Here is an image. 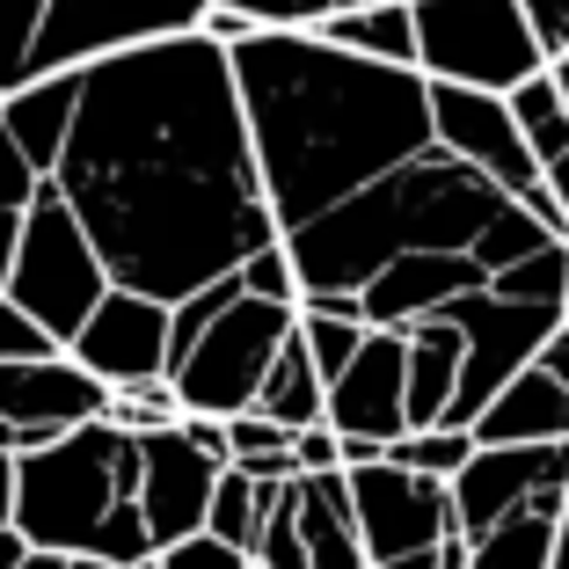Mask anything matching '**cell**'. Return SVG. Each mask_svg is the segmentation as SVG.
<instances>
[{"instance_id":"cell-28","label":"cell","mask_w":569,"mask_h":569,"mask_svg":"<svg viewBox=\"0 0 569 569\" xmlns=\"http://www.w3.org/2000/svg\"><path fill=\"white\" fill-rule=\"evenodd\" d=\"M37 183H44V176L16 153V139L0 132V292H8V263H16V241H22V219H30Z\"/></svg>"},{"instance_id":"cell-3","label":"cell","mask_w":569,"mask_h":569,"mask_svg":"<svg viewBox=\"0 0 569 569\" xmlns=\"http://www.w3.org/2000/svg\"><path fill=\"white\" fill-rule=\"evenodd\" d=\"M278 249L292 263L300 300H358L402 256L446 249V256L482 263V278H497V270L555 249V234L533 227L489 176H475L468 161H452L446 147H431L417 161H402L395 176L366 183L358 198H343L336 212L307 219L300 234H284Z\"/></svg>"},{"instance_id":"cell-31","label":"cell","mask_w":569,"mask_h":569,"mask_svg":"<svg viewBox=\"0 0 569 569\" xmlns=\"http://www.w3.org/2000/svg\"><path fill=\"white\" fill-rule=\"evenodd\" d=\"M241 292H256V300H278V307H300V284H292V263H284V249H263L249 270H241Z\"/></svg>"},{"instance_id":"cell-41","label":"cell","mask_w":569,"mask_h":569,"mask_svg":"<svg viewBox=\"0 0 569 569\" xmlns=\"http://www.w3.org/2000/svg\"><path fill=\"white\" fill-rule=\"evenodd\" d=\"M22 569H67V555H44V548H37V555H30Z\"/></svg>"},{"instance_id":"cell-5","label":"cell","mask_w":569,"mask_h":569,"mask_svg":"<svg viewBox=\"0 0 569 569\" xmlns=\"http://www.w3.org/2000/svg\"><path fill=\"white\" fill-rule=\"evenodd\" d=\"M292 329H300V307L256 300V292H241V278L183 300L168 315V395H176V409L212 423L249 417L256 387L292 343Z\"/></svg>"},{"instance_id":"cell-17","label":"cell","mask_w":569,"mask_h":569,"mask_svg":"<svg viewBox=\"0 0 569 569\" xmlns=\"http://www.w3.org/2000/svg\"><path fill=\"white\" fill-rule=\"evenodd\" d=\"M475 284H489V278L468 256H446V249L402 256V263H387L380 278L358 292V315H366V329H409V321H423V315H446Z\"/></svg>"},{"instance_id":"cell-43","label":"cell","mask_w":569,"mask_h":569,"mask_svg":"<svg viewBox=\"0 0 569 569\" xmlns=\"http://www.w3.org/2000/svg\"><path fill=\"white\" fill-rule=\"evenodd\" d=\"M562 321H569V292H562Z\"/></svg>"},{"instance_id":"cell-25","label":"cell","mask_w":569,"mask_h":569,"mask_svg":"<svg viewBox=\"0 0 569 569\" xmlns=\"http://www.w3.org/2000/svg\"><path fill=\"white\" fill-rule=\"evenodd\" d=\"M263 503H270V489L263 482H249V475H219V489H212V511H204V533L212 540H227L234 555H256V533H263Z\"/></svg>"},{"instance_id":"cell-15","label":"cell","mask_w":569,"mask_h":569,"mask_svg":"<svg viewBox=\"0 0 569 569\" xmlns=\"http://www.w3.org/2000/svg\"><path fill=\"white\" fill-rule=\"evenodd\" d=\"M329 423L336 438H366V446H395L409 431V336L402 329H366L358 358L329 380Z\"/></svg>"},{"instance_id":"cell-23","label":"cell","mask_w":569,"mask_h":569,"mask_svg":"<svg viewBox=\"0 0 569 569\" xmlns=\"http://www.w3.org/2000/svg\"><path fill=\"white\" fill-rule=\"evenodd\" d=\"M256 417L278 423V431H315L321 417H329V380L315 372V358H307L300 329H292V343L278 351V366L263 372V387H256Z\"/></svg>"},{"instance_id":"cell-39","label":"cell","mask_w":569,"mask_h":569,"mask_svg":"<svg viewBox=\"0 0 569 569\" xmlns=\"http://www.w3.org/2000/svg\"><path fill=\"white\" fill-rule=\"evenodd\" d=\"M555 569H569V503H562V533H555Z\"/></svg>"},{"instance_id":"cell-8","label":"cell","mask_w":569,"mask_h":569,"mask_svg":"<svg viewBox=\"0 0 569 569\" xmlns=\"http://www.w3.org/2000/svg\"><path fill=\"white\" fill-rule=\"evenodd\" d=\"M409 16H417V73L431 88L519 96L533 73H548L519 0H409Z\"/></svg>"},{"instance_id":"cell-27","label":"cell","mask_w":569,"mask_h":569,"mask_svg":"<svg viewBox=\"0 0 569 569\" xmlns=\"http://www.w3.org/2000/svg\"><path fill=\"white\" fill-rule=\"evenodd\" d=\"M489 292H503V300H519V307H555L562 315V292H569V241H555V249L526 256V263L497 270L489 278Z\"/></svg>"},{"instance_id":"cell-10","label":"cell","mask_w":569,"mask_h":569,"mask_svg":"<svg viewBox=\"0 0 569 569\" xmlns=\"http://www.w3.org/2000/svg\"><path fill=\"white\" fill-rule=\"evenodd\" d=\"M351 511H358V548L366 569H438L452 548V482H423V475L372 460L351 468Z\"/></svg>"},{"instance_id":"cell-36","label":"cell","mask_w":569,"mask_h":569,"mask_svg":"<svg viewBox=\"0 0 569 569\" xmlns=\"http://www.w3.org/2000/svg\"><path fill=\"white\" fill-rule=\"evenodd\" d=\"M540 183H548V198L562 204V227H569V153H562V161H548V168H540Z\"/></svg>"},{"instance_id":"cell-40","label":"cell","mask_w":569,"mask_h":569,"mask_svg":"<svg viewBox=\"0 0 569 569\" xmlns=\"http://www.w3.org/2000/svg\"><path fill=\"white\" fill-rule=\"evenodd\" d=\"M358 8H387V0H329V16H358Z\"/></svg>"},{"instance_id":"cell-44","label":"cell","mask_w":569,"mask_h":569,"mask_svg":"<svg viewBox=\"0 0 569 569\" xmlns=\"http://www.w3.org/2000/svg\"><path fill=\"white\" fill-rule=\"evenodd\" d=\"M147 569H153V562H147Z\"/></svg>"},{"instance_id":"cell-9","label":"cell","mask_w":569,"mask_h":569,"mask_svg":"<svg viewBox=\"0 0 569 569\" xmlns=\"http://www.w3.org/2000/svg\"><path fill=\"white\" fill-rule=\"evenodd\" d=\"M8 300H16L59 351H67L73 336L88 329V315L110 300V278H102L96 249H88L81 219H73V204L51 183H37V198H30L16 263H8Z\"/></svg>"},{"instance_id":"cell-1","label":"cell","mask_w":569,"mask_h":569,"mask_svg":"<svg viewBox=\"0 0 569 569\" xmlns=\"http://www.w3.org/2000/svg\"><path fill=\"white\" fill-rule=\"evenodd\" d=\"M51 190L73 204L102 278L183 307L278 249L234 67L204 30L81 67Z\"/></svg>"},{"instance_id":"cell-6","label":"cell","mask_w":569,"mask_h":569,"mask_svg":"<svg viewBox=\"0 0 569 569\" xmlns=\"http://www.w3.org/2000/svg\"><path fill=\"white\" fill-rule=\"evenodd\" d=\"M569 503V446H475L452 475V533L468 569H555Z\"/></svg>"},{"instance_id":"cell-21","label":"cell","mask_w":569,"mask_h":569,"mask_svg":"<svg viewBox=\"0 0 569 569\" xmlns=\"http://www.w3.org/2000/svg\"><path fill=\"white\" fill-rule=\"evenodd\" d=\"M73 102H81V73H59V81H37L22 96L0 102V132L16 139V153L51 183V168H59V147L73 132Z\"/></svg>"},{"instance_id":"cell-29","label":"cell","mask_w":569,"mask_h":569,"mask_svg":"<svg viewBox=\"0 0 569 569\" xmlns=\"http://www.w3.org/2000/svg\"><path fill=\"white\" fill-rule=\"evenodd\" d=\"M204 16H234L249 30H315L329 22V0H204Z\"/></svg>"},{"instance_id":"cell-37","label":"cell","mask_w":569,"mask_h":569,"mask_svg":"<svg viewBox=\"0 0 569 569\" xmlns=\"http://www.w3.org/2000/svg\"><path fill=\"white\" fill-rule=\"evenodd\" d=\"M0 526H16V452H0Z\"/></svg>"},{"instance_id":"cell-24","label":"cell","mask_w":569,"mask_h":569,"mask_svg":"<svg viewBox=\"0 0 569 569\" xmlns=\"http://www.w3.org/2000/svg\"><path fill=\"white\" fill-rule=\"evenodd\" d=\"M503 102H511V124H519L526 153H533L540 168L562 161L569 153V102H562V88H555V73H533L519 96H503Z\"/></svg>"},{"instance_id":"cell-16","label":"cell","mask_w":569,"mask_h":569,"mask_svg":"<svg viewBox=\"0 0 569 569\" xmlns=\"http://www.w3.org/2000/svg\"><path fill=\"white\" fill-rule=\"evenodd\" d=\"M431 139L468 161L475 176L503 190V198H526L540 183V161L526 153L519 124H511V102L503 96H475V88H431Z\"/></svg>"},{"instance_id":"cell-11","label":"cell","mask_w":569,"mask_h":569,"mask_svg":"<svg viewBox=\"0 0 569 569\" xmlns=\"http://www.w3.org/2000/svg\"><path fill=\"white\" fill-rule=\"evenodd\" d=\"M446 321L460 329V343H468L460 395H452V417H446L452 431H475V417H482L503 387H511L540 358V343L562 329V315H555V307H519V300H503V292H489V284L460 292V300L446 307Z\"/></svg>"},{"instance_id":"cell-35","label":"cell","mask_w":569,"mask_h":569,"mask_svg":"<svg viewBox=\"0 0 569 569\" xmlns=\"http://www.w3.org/2000/svg\"><path fill=\"white\" fill-rule=\"evenodd\" d=\"M533 366L548 372V380H562V387H569V321L548 336V343H540V358H533Z\"/></svg>"},{"instance_id":"cell-22","label":"cell","mask_w":569,"mask_h":569,"mask_svg":"<svg viewBox=\"0 0 569 569\" xmlns=\"http://www.w3.org/2000/svg\"><path fill=\"white\" fill-rule=\"evenodd\" d=\"M315 37L336 44V51H351V59H372V67L417 73V16H409V0L358 8V16H329V22H315Z\"/></svg>"},{"instance_id":"cell-14","label":"cell","mask_w":569,"mask_h":569,"mask_svg":"<svg viewBox=\"0 0 569 569\" xmlns=\"http://www.w3.org/2000/svg\"><path fill=\"white\" fill-rule=\"evenodd\" d=\"M168 315L176 307L139 300V292H118L88 315V329L67 343V358L81 372H96L110 395H132V387H161L168 380Z\"/></svg>"},{"instance_id":"cell-13","label":"cell","mask_w":569,"mask_h":569,"mask_svg":"<svg viewBox=\"0 0 569 569\" xmlns=\"http://www.w3.org/2000/svg\"><path fill=\"white\" fill-rule=\"evenodd\" d=\"M219 460L198 452L183 438V423L139 438V519L153 533V555L183 548V540L204 533V511H212V489H219Z\"/></svg>"},{"instance_id":"cell-7","label":"cell","mask_w":569,"mask_h":569,"mask_svg":"<svg viewBox=\"0 0 569 569\" xmlns=\"http://www.w3.org/2000/svg\"><path fill=\"white\" fill-rule=\"evenodd\" d=\"M183 30H204V0H0V102Z\"/></svg>"},{"instance_id":"cell-38","label":"cell","mask_w":569,"mask_h":569,"mask_svg":"<svg viewBox=\"0 0 569 569\" xmlns=\"http://www.w3.org/2000/svg\"><path fill=\"white\" fill-rule=\"evenodd\" d=\"M30 555H37V548H30V540L16 533V526H0V569H22Z\"/></svg>"},{"instance_id":"cell-12","label":"cell","mask_w":569,"mask_h":569,"mask_svg":"<svg viewBox=\"0 0 569 569\" xmlns=\"http://www.w3.org/2000/svg\"><path fill=\"white\" fill-rule=\"evenodd\" d=\"M110 417V387L81 372L67 351L30 358V366H0V452H44L67 431Z\"/></svg>"},{"instance_id":"cell-26","label":"cell","mask_w":569,"mask_h":569,"mask_svg":"<svg viewBox=\"0 0 569 569\" xmlns=\"http://www.w3.org/2000/svg\"><path fill=\"white\" fill-rule=\"evenodd\" d=\"M387 460L423 475V482H452V475L475 460V431H452V423H438V431H402L387 446Z\"/></svg>"},{"instance_id":"cell-2","label":"cell","mask_w":569,"mask_h":569,"mask_svg":"<svg viewBox=\"0 0 569 569\" xmlns=\"http://www.w3.org/2000/svg\"><path fill=\"white\" fill-rule=\"evenodd\" d=\"M227 67L278 241L438 147L423 73L351 59L315 30H249Z\"/></svg>"},{"instance_id":"cell-4","label":"cell","mask_w":569,"mask_h":569,"mask_svg":"<svg viewBox=\"0 0 569 569\" xmlns=\"http://www.w3.org/2000/svg\"><path fill=\"white\" fill-rule=\"evenodd\" d=\"M16 533L67 562L147 569L153 533L139 519V438L118 423H81L59 446L16 460Z\"/></svg>"},{"instance_id":"cell-19","label":"cell","mask_w":569,"mask_h":569,"mask_svg":"<svg viewBox=\"0 0 569 569\" xmlns=\"http://www.w3.org/2000/svg\"><path fill=\"white\" fill-rule=\"evenodd\" d=\"M292 519H300L307 569H366L351 482H343V475H292Z\"/></svg>"},{"instance_id":"cell-18","label":"cell","mask_w":569,"mask_h":569,"mask_svg":"<svg viewBox=\"0 0 569 569\" xmlns=\"http://www.w3.org/2000/svg\"><path fill=\"white\" fill-rule=\"evenodd\" d=\"M475 446H569V387L526 366L497 402L475 417Z\"/></svg>"},{"instance_id":"cell-32","label":"cell","mask_w":569,"mask_h":569,"mask_svg":"<svg viewBox=\"0 0 569 569\" xmlns=\"http://www.w3.org/2000/svg\"><path fill=\"white\" fill-rule=\"evenodd\" d=\"M519 16L533 22V44H540V59H569V0H519Z\"/></svg>"},{"instance_id":"cell-34","label":"cell","mask_w":569,"mask_h":569,"mask_svg":"<svg viewBox=\"0 0 569 569\" xmlns=\"http://www.w3.org/2000/svg\"><path fill=\"white\" fill-rule=\"evenodd\" d=\"M292 475H343V438H336L329 423L300 431L292 438Z\"/></svg>"},{"instance_id":"cell-42","label":"cell","mask_w":569,"mask_h":569,"mask_svg":"<svg viewBox=\"0 0 569 569\" xmlns=\"http://www.w3.org/2000/svg\"><path fill=\"white\" fill-rule=\"evenodd\" d=\"M548 73H555V88H562V102H569V59H555Z\"/></svg>"},{"instance_id":"cell-20","label":"cell","mask_w":569,"mask_h":569,"mask_svg":"<svg viewBox=\"0 0 569 569\" xmlns=\"http://www.w3.org/2000/svg\"><path fill=\"white\" fill-rule=\"evenodd\" d=\"M409 431H438L452 417V395H460V366H468V343L446 315L409 321Z\"/></svg>"},{"instance_id":"cell-30","label":"cell","mask_w":569,"mask_h":569,"mask_svg":"<svg viewBox=\"0 0 569 569\" xmlns=\"http://www.w3.org/2000/svg\"><path fill=\"white\" fill-rule=\"evenodd\" d=\"M30 358H59V343L0 292V366H30Z\"/></svg>"},{"instance_id":"cell-33","label":"cell","mask_w":569,"mask_h":569,"mask_svg":"<svg viewBox=\"0 0 569 569\" xmlns=\"http://www.w3.org/2000/svg\"><path fill=\"white\" fill-rule=\"evenodd\" d=\"M153 569H256V562H249V555H234V548H227V540L198 533V540H183V548L153 555Z\"/></svg>"}]
</instances>
